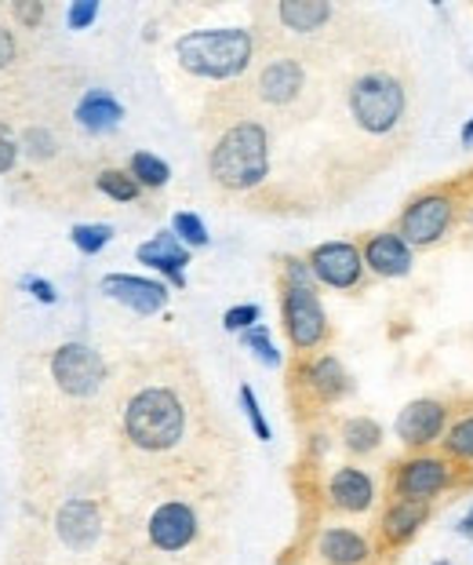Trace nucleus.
Segmentation results:
<instances>
[{"instance_id":"obj_1","label":"nucleus","mask_w":473,"mask_h":565,"mask_svg":"<svg viewBox=\"0 0 473 565\" xmlns=\"http://www.w3.org/2000/svg\"><path fill=\"white\" fill-rule=\"evenodd\" d=\"M190 427V413L186 402L175 387H164V383H146L131 398L125 402V413H120V430H125V441L136 452L146 456H164L182 445Z\"/></svg>"},{"instance_id":"obj_2","label":"nucleus","mask_w":473,"mask_h":565,"mask_svg":"<svg viewBox=\"0 0 473 565\" xmlns=\"http://www.w3.org/2000/svg\"><path fill=\"white\" fill-rule=\"evenodd\" d=\"M208 175L226 194H251L270 179V128L255 117L218 131L208 150Z\"/></svg>"},{"instance_id":"obj_3","label":"nucleus","mask_w":473,"mask_h":565,"mask_svg":"<svg viewBox=\"0 0 473 565\" xmlns=\"http://www.w3.org/2000/svg\"><path fill=\"white\" fill-rule=\"evenodd\" d=\"M175 58L197 81H237L255 63V38L245 26L190 30L175 41Z\"/></svg>"},{"instance_id":"obj_4","label":"nucleus","mask_w":473,"mask_h":565,"mask_svg":"<svg viewBox=\"0 0 473 565\" xmlns=\"http://www.w3.org/2000/svg\"><path fill=\"white\" fill-rule=\"evenodd\" d=\"M346 110L364 136H394L408 114V88L394 70H361L346 88Z\"/></svg>"},{"instance_id":"obj_5","label":"nucleus","mask_w":473,"mask_h":565,"mask_svg":"<svg viewBox=\"0 0 473 565\" xmlns=\"http://www.w3.org/2000/svg\"><path fill=\"white\" fill-rule=\"evenodd\" d=\"M463 471H466V467L448 460L441 449L408 452L390 467V497L422 503V508H433V503L441 497H448L452 489L466 486Z\"/></svg>"},{"instance_id":"obj_6","label":"nucleus","mask_w":473,"mask_h":565,"mask_svg":"<svg viewBox=\"0 0 473 565\" xmlns=\"http://www.w3.org/2000/svg\"><path fill=\"white\" fill-rule=\"evenodd\" d=\"M455 220H459V183H437L408 198L394 231L411 248H437L452 234Z\"/></svg>"},{"instance_id":"obj_7","label":"nucleus","mask_w":473,"mask_h":565,"mask_svg":"<svg viewBox=\"0 0 473 565\" xmlns=\"http://www.w3.org/2000/svg\"><path fill=\"white\" fill-rule=\"evenodd\" d=\"M281 321L291 351L299 358H313L321 347L332 340V321L321 303L318 288H291L281 285Z\"/></svg>"},{"instance_id":"obj_8","label":"nucleus","mask_w":473,"mask_h":565,"mask_svg":"<svg viewBox=\"0 0 473 565\" xmlns=\"http://www.w3.org/2000/svg\"><path fill=\"white\" fill-rule=\"evenodd\" d=\"M47 372H52L55 387L63 391L66 398H77V402L95 398L109 380L103 354L95 351L92 343H80V340L58 343L52 358H47Z\"/></svg>"},{"instance_id":"obj_9","label":"nucleus","mask_w":473,"mask_h":565,"mask_svg":"<svg viewBox=\"0 0 473 565\" xmlns=\"http://www.w3.org/2000/svg\"><path fill=\"white\" fill-rule=\"evenodd\" d=\"M201 536V514L186 500H164L157 503L146 519V544L161 555H182L197 544Z\"/></svg>"},{"instance_id":"obj_10","label":"nucleus","mask_w":473,"mask_h":565,"mask_svg":"<svg viewBox=\"0 0 473 565\" xmlns=\"http://www.w3.org/2000/svg\"><path fill=\"white\" fill-rule=\"evenodd\" d=\"M324 508L343 519H364L379 508V482L372 471L357 463H338L332 475L324 478Z\"/></svg>"},{"instance_id":"obj_11","label":"nucleus","mask_w":473,"mask_h":565,"mask_svg":"<svg viewBox=\"0 0 473 565\" xmlns=\"http://www.w3.org/2000/svg\"><path fill=\"white\" fill-rule=\"evenodd\" d=\"M448 424H452V408L441 398H411L394 419V435L408 452H430L441 445Z\"/></svg>"},{"instance_id":"obj_12","label":"nucleus","mask_w":473,"mask_h":565,"mask_svg":"<svg viewBox=\"0 0 473 565\" xmlns=\"http://www.w3.org/2000/svg\"><path fill=\"white\" fill-rule=\"evenodd\" d=\"M307 263L318 285L332 288V292H354L368 278L357 242H321L318 248L307 252Z\"/></svg>"},{"instance_id":"obj_13","label":"nucleus","mask_w":473,"mask_h":565,"mask_svg":"<svg viewBox=\"0 0 473 565\" xmlns=\"http://www.w3.org/2000/svg\"><path fill=\"white\" fill-rule=\"evenodd\" d=\"M310 558L318 565H375L379 547L354 525L327 522L310 536Z\"/></svg>"},{"instance_id":"obj_14","label":"nucleus","mask_w":473,"mask_h":565,"mask_svg":"<svg viewBox=\"0 0 473 565\" xmlns=\"http://www.w3.org/2000/svg\"><path fill=\"white\" fill-rule=\"evenodd\" d=\"M103 533H106V514L99 508V500L69 497V500L58 503L55 536L66 551H73V555H88V551L99 547Z\"/></svg>"},{"instance_id":"obj_15","label":"nucleus","mask_w":473,"mask_h":565,"mask_svg":"<svg viewBox=\"0 0 473 565\" xmlns=\"http://www.w3.org/2000/svg\"><path fill=\"white\" fill-rule=\"evenodd\" d=\"M302 92H307V66L295 55L266 58L259 74H255V95H259L262 106H273V110L295 106L302 99Z\"/></svg>"},{"instance_id":"obj_16","label":"nucleus","mask_w":473,"mask_h":565,"mask_svg":"<svg viewBox=\"0 0 473 565\" xmlns=\"http://www.w3.org/2000/svg\"><path fill=\"white\" fill-rule=\"evenodd\" d=\"M295 383L307 391V398L313 405H338L343 398L354 394V376L346 372V365L338 362L335 354H313V358H302L299 362V376Z\"/></svg>"},{"instance_id":"obj_17","label":"nucleus","mask_w":473,"mask_h":565,"mask_svg":"<svg viewBox=\"0 0 473 565\" xmlns=\"http://www.w3.org/2000/svg\"><path fill=\"white\" fill-rule=\"evenodd\" d=\"M99 292L106 299H114L125 310L139 318H153L161 315L168 307V299H172V288L157 278H139V274H106L99 281Z\"/></svg>"},{"instance_id":"obj_18","label":"nucleus","mask_w":473,"mask_h":565,"mask_svg":"<svg viewBox=\"0 0 473 565\" xmlns=\"http://www.w3.org/2000/svg\"><path fill=\"white\" fill-rule=\"evenodd\" d=\"M361 256H364V270L375 274L383 281H397L408 278L416 270V248H411L397 231H375L361 242Z\"/></svg>"},{"instance_id":"obj_19","label":"nucleus","mask_w":473,"mask_h":565,"mask_svg":"<svg viewBox=\"0 0 473 565\" xmlns=\"http://www.w3.org/2000/svg\"><path fill=\"white\" fill-rule=\"evenodd\" d=\"M430 522V508L422 503H411V500H394L386 497L383 511H379V522H375V547L383 551H400L408 547L411 540L422 533V525Z\"/></svg>"},{"instance_id":"obj_20","label":"nucleus","mask_w":473,"mask_h":565,"mask_svg":"<svg viewBox=\"0 0 473 565\" xmlns=\"http://www.w3.org/2000/svg\"><path fill=\"white\" fill-rule=\"evenodd\" d=\"M136 259L146 270L161 274L168 288H186V267H190V248L179 242L172 231L153 234L150 242L136 248Z\"/></svg>"},{"instance_id":"obj_21","label":"nucleus","mask_w":473,"mask_h":565,"mask_svg":"<svg viewBox=\"0 0 473 565\" xmlns=\"http://www.w3.org/2000/svg\"><path fill=\"white\" fill-rule=\"evenodd\" d=\"M73 121L88 136H109V131L125 125V103L109 88H88L73 106Z\"/></svg>"},{"instance_id":"obj_22","label":"nucleus","mask_w":473,"mask_h":565,"mask_svg":"<svg viewBox=\"0 0 473 565\" xmlns=\"http://www.w3.org/2000/svg\"><path fill=\"white\" fill-rule=\"evenodd\" d=\"M277 22L288 33H299V38H310V33H321L327 22L335 19V8L327 0H281L273 8Z\"/></svg>"},{"instance_id":"obj_23","label":"nucleus","mask_w":473,"mask_h":565,"mask_svg":"<svg viewBox=\"0 0 473 565\" xmlns=\"http://www.w3.org/2000/svg\"><path fill=\"white\" fill-rule=\"evenodd\" d=\"M338 445L354 456V460H364V456L383 449V424L372 416H346L338 424Z\"/></svg>"},{"instance_id":"obj_24","label":"nucleus","mask_w":473,"mask_h":565,"mask_svg":"<svg viewBox=\"0 0 473 565\" xmlns=\"http://www.w3.org/2000/svg\"><path fill=\"white\" fill-rule=\"evenodd\" d=\"M437 449H441L448 460H455L459 467H473V408L452 416V424H448Z\"/></svg>"},{"instance_id":"obj_25","label":"nucleus","mask_w":473,"mask_h":565,"mask_svg":"<svg viewBox=\"0 0 473 565\" xmlns=\"http://www.w3.org/2000/svg\"><path fill=\"white\" fill-rule=\"evenodd\" d=\"M128 175L136 179L142 190H164L172 183V164L164 158H157L150 150H136L128 158Z\"/></svg>"},{"instance_id":"obj_26","label":"nucleus","mask_w":473,"mask_h":565,"mask_svg":"<svg viewBox=\"0 0 473 565\" xmlns=\"http://www.w3.org/2000/svg\"><path fill=\"white\" fill-rule=\"evenodd\" d=\"M95 190L117 204H131L142 198V186L128 175V168H103V172L95 175Z\"/></svg>"},{"instance_id":"obj_27","label":"nucleus","mask_w":473,"mask_h":565,"mask_svg":"<svg viewBox=\"0 0 473 565\" xmlns=\"http://www.w3.org/2000/svg\"><path fill=\"white\" fill-rule=\"evenodd\" d=\"M240 347H245V351H251V358H259V362H262L266 369H281V365H284L281 347L273 343V332L266 329L262 321L255 324V329L240 332Z\"/></svg>"},{"instance_id":"obj_28","label":"nucleus","mask_w":473,"mask_h":565,"mask_svg":"<svg viewBox=\"0 0 473 565\" xmlns=\"http://www.w3.org/2000/svg\"><path fill=\"white\" fill-rule=\"evenodd\" d=\"M114 242V226L109 223H77L69 226V245L80 252V256H99V252Z\"/></svg>"},{"instance_id":"obj_29","label":"nucleus","mask_w":473,"mask_h":565,"mask_svg":"<svg viewBox=\"0 0 473 565\" xmlns=\"http://www.w3.org/2000/svg\"><path fill=\"white\" fill-rule=\"evenodd\" d=\"M172 234H175L179 242L186 245L190 252H193V248H208V245H212L208 226H204V220H201L197 212H175V215H172Z\"/></svg>"},{"instance_id":"obj_30","label":"nucleus","mask_w":473,"mask_h":565,"mask_svg":"<svg viewBox=\"0 0 473 565\" xmlns=\"http://www.w3.org/2000/svg\"><path fill=\"white\" fill-rule=\"evenodd\" d=\"M19 147H22V153H26V158H33V161H52L55 153H58V139H55V131H52V128L30 125L26 131H22Z\"/></svg>"},{"instance_id":"obj_31","label":"nucleus","mask_w":473,"mask_h":565,"mask_svg":"<svg viewBox=\"0 0 473 565\" xmlns=\"http://www.w3.org/2000/svg\"><path fill=\"white\" fill-rule=\"evenodd\" d=\"M237 398H240V408H245V419H248L251 435L259 438V441H273V430H270V424H266V413H262L259 398H255V387H251V383H240Z\"/></svg>"},{"instance_id":"obj_32","label":"nucleus","mask_w":473,"mask_h":565,"mask_svg":"<svg viewBox=\"0 0 473 565\" xmlns=\"http://www.w3.org/2000/svg\"><path fill=\"white\" fill-rule=\"evenodd\" d=\"M259 321H262V307L259 303H237V307H229L226 315H223V329L240 335V332L255 329Z\"/></svg>"},{"instance_id":"obj_33","label":"nucleus","mask_w":473,"mask_h":565,"mask_svg":"<svg viewBox=\"0 0 473 565\" xmlns=\"http://www.w3.org/2000/svg\"><path fill=\"white\" fill-rule=\"evenodd\" d=\"M281 285H291V288H318V278H313L307 256H284L281 259Z\"/></svg>"},{"instance_id":"obj_34","label":"nucleus","mask_w":473,"mask_h":565,"mask_svg":"<svg viewBox=\"0 0 473 565\" xmlns=\"http://www.w3.org/2000/svg\"><path fill=\"white\" fill-rule=\"evenodd\" d=\"M95 19H99V0H73L66 8V26L69 30H92Z\"/></svg>"},{"instance_id":"obj_35","label":"nucleus","mask_w":473,"mask_h":565,"mask_svg":"<svg viewBox=\"0 0 473 565\" xmlns=\"http://www.w3.org/2000/svg\"><path fill=\"white\" fill-rule=\"evenodd\" d=\"M44 15H47V8L41 0H15V4H11V19H15L22 30H36L44 22Z\"/></svg>"},{"instance_id":"obj_36","label":"nucleus","mask_w":473,"mask_h":565,"mask_svg":"<svg viewBox=\"0 0 473 565\" xmlns=\"http://www.w3.org/2000/svg\"><path fill=\"white\" fill-rule=\"evenodd\" d=\"M22 288H26V292H30L41 307H55V303H58V288H55L52 281H47V278H36V274H33V278L22 281Z\"/></svg>"},{"instance_id":"obj_37","label":"nucleus","mask_w":473,"mask_h":565,"mask_svg":"<svg viewBox=\"0 0 473 565\" xmlns=\"http://www.w3.org/2000/svg\"><path fill=\"white\" fill-rule=\"evenodd\" d=\"M19 139H11L4 128H0V175H8V172H15V164H19Z\"/></svg>"},{"instance_id":"obj_38","label":"nucleus","mask_w":473,"mask_h":565,"mask_svg":"<svg viewBox=\"0 0 473 565\" xmlns=\"http://www.w3.org/2000/svg\"><path fill=\"white\" fill-rule=\"evenodd\" d=\"M19 58V41L8 26H0V70H11Z\"/></svg>"},{"instance_id":"obj_39","label":"nucleus","mask_w":473,"mask_h":565,"mask_svg":"<svg viewBox=\"0 0 473 565\" xmlns=\"http://www.w3.org/2000/svg\"><path fill=\"white\" fill-rule=\"evenodd\" d=\"M455 533L463 536V540H473V503H470V508H466V514H463V519H459Z\"/></svg>"},{"instance_id":"obj_40","label":"nucleus","mask_w":473,"mask_h":565,"mask_svg":"<svg viewBox=\"0 0 473 565\" xmlns=\"http://www.w3.org/2000/svg\"><path fill=\"white\" fill-rule=\"evenodd\" d=\"M459 139H463V147H473V117H466L463 131H459Z\"/></svg>"},{"instance_id":"obj_41","label":"nucleus","mask_w":473,"mask_h":565,"mask_svg":"<svg viewBox=\"0 0 473 565\" xmlns=\"http://www.w3.org/2000/svg\"><path fill=\"white\" fill-rule=\"evenodd\" d=\"M277 565H310V562H307V558H299V555H284Z\"/></svg>"},{"instance_id":"obj_42","label":"nucleus","mask_w":473,"mask_h":565,"mask_svg":"<svg viewBox=\"0 0 473 565\" xmlns=\"http://www.w3.org/2000/svg\"><path fill=\"white\" fill-rule=\"evenodd\" d=\"M466 186H473V179H466Z\"/></svg>"}]
</instances>
